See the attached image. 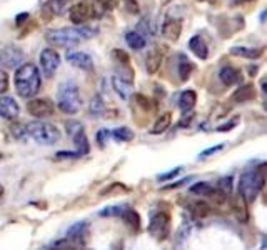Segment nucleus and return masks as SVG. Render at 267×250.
<instances>
[{
  "label": "nucleus",
  "instance_id": "f257e3e1",
  "mask_svg": "<svg viewBox=\"0 0 267 250\" xmlns=\"http://www.w3.org/2000/svg\"><path fill=\"white\" fill-rule=\"evenodd\" d=\"M99 33L95 27L89 25H77L67 28H52L45 33L47 42L57 47H74L84 40H90Z\"/></svg>",
  "mask_w": 267,
  "mask_h": 250
},
{
  "label": "nucleus",
  "instance_id": "f03ea898",
  "mask_svg": "<svg viewBox=\"0 0 267 250\" xmlns=\"http://www.w3.org/2000/svg\"><path fill=\"white\" fill-rule=\"evenodd\" d=\"M13 82H15L17 94L20 97L23 99L35 97L42 87V77L39 67H35L33 64H22L20 67H17Z\"/></svg>",
  "mask_w": 267,
  "mask_h": 250
},
{
  "label": "nucleus",
  "instance_id": "7ed1b4c3",
  "mask_svg": "<svg viewBox=\"0 0 267 250\" xmlns=\"http://www.w3.org/2000/svg\"><path fill=\"white\" fill-rule=\"evenodd\" d=\"M57 107L67 115L77 114L80 107H82V97H80V90L77 84L67 80L59 87V94H57Z\"/></svg>",
  "mask_w": 267,
  "mask_h": 250
},
{
  "label": "nucleus",
  "instance_id": "20e7f679",
  "mask_svg": "<svg viewBox=\"0 0 267 250\" xmlns=\"http://www.w3.org/2000/svg\"><path fill=\"white\" fill-rule=\"evenodd\" d=\"M27 127L28 137H32L33 140L40 145H54V143L60 138V130L55 127L54 124L49 122H30Z\"/></svg>",
  "mask_w": 267,
  "mask_h": 250
},
{
  "label": "nucleus",
  "instance_id": "39448f33",
  "mask_svg": "<svg viewBox=\"0 0 267 250\" xmlns=\"http://www.w3.org/2000/svg\"><path fill=\"white\" fill-rule=\"evenodd\" d=\"M264 187V177L259 172H244L239 180V195L246 202H254Z\"/></svg>",
  "mask_w": 267,
  "mask_h": 250
},
{
  "label": "nucleus",
  "instance_id": "423d86ee",
  "mask_svg": "<svg viewBox=\"0 0 267 250\" xmlns=\"http://www.w3.org/2000/svg\"><path fill=\"white\" fill-rule=\"evenodd\" d=\"M149 232L157 240H165L170 232V215L165 212H157L152 215L149 224Z\"/></svg>",
  "mask_w": 267,
  "mask_h": 250
},
{
  "label": "nucleus",
  "instance_id": "0eeeda50",
  "mask_svg": "<svg viewBox=\"0 0 267 250\" xmlns=\"http://www.w3.org/2000/svg\"><path fill=\"white\" fill-rule=\"evenodd\" d=\"M92 17H95L92 0H84V2L75 3V5L70 7V10H69V18L74 25H84V23L89 22Z\"/></svg>",
  "mask_w": 267,
  "mask_h": 250
},
{
  "label": "nucleus",
  "instance_id": "6e6552de",
  "mask_svg": "<svg viewBox=\"0 0 267 250\" xmlns=\"http://www.w3.org/2000/svg\"><path fill=\"white\" fill-rule=\"evenodd\" d=\"M23 50L17 45H5L2 50H0V64H2L5 69H17V67L22 65L23 62Z\"/></svg>",
  "mask_w": 267,
  "mask_h": 250
},
{
  "label": "nucleus",
  "instance_id": "1a4fd4ad",
  "mask_svg": "<svg viewBox=\"0 0 267 250\" xmlns=\"http://www.w3.org/2000/svg\"><path fill=\"white\" fill-rule=\"evenodd\" d=\"M27 112L35 119H45L54 114V104L49 99H35L28 100L27 104Z\"/></svg>",
  "mask_w": 267,
  "mask_h": 250
},
{
  "label": "nucleus",
  "instance_id": "9d476101",
  "mask_svg": "<svg viewBox=\"0 0 267 250\" xmlns=\"http://www.w3.org/2000/svg\"><path fill=\"white\" fill-rule=\"evenodd\" d=\"M40 65L47 77H54L60 67V55L54 49H44L40 54Z\"/></svg>",
  "mask_w": 267,
  "mask_h": 250
},
{
  "label": "nucleus",
  "instance_id": "9b49d317",
  "mask_svg": "<svg viewBox=\"0 0 267 250\" xmlns=\"http://www.w3.org/2000/svg\"><path fill=\"white\" fill-rule=\"evenodd\" d=\"M65 60L70 65L77 67L80 70H92L94 69V60L92 57L85 52H77V50H69L65 54Z\"/></svg>",
  "mask_w": 267,
  "mask_h": 250
},
{
  "label": "nucleus",
  "instance_id": "f8f14e48",
  "mask_svg": "<svg viewBox=\"0 0 267 250\" xmlns=\"http://www.w3.org/2000/svg\"><path fill=\"white\" fill-rule=\"evenodd\" d=\"M20 114L17 100L10 95H0V117L5 120H15Z\"/></svg>",
  "mask_w": 267,
  "mask_h": 250
},
{
  "label": "nucleus",
  "instance_id": "ddd939ff",
  "mask_svg": "<svg viewBox=\"0 0 267 250\" xmlns=\"http://www.w3.org/2000/svg\"><path fill=\"white\" fill-rule=\"evenodd\" d=\"M180 33H182V20L180 18H167L164 25H162V35L167 40L177 42Z\"/></svg>",
  "mask_w": 267,
  "mask_h": 250
},
{
  "label": "nucleus",
  "instance_id": "4468645a",
  "mask_svg": "<svg viewBox=\"0 0 267 250\" xmlns=\"http://www.w3.org/2000/svg\"><path fill=\"white\" fill-rule=\"evenodd\" d=\"M131 82L124 79L122 75H114L112 77V87L114 90H116V94L121 97L122 100H127L129 97H131Z\"/></svg>",
  "mask_w": 267,
  "mask_h": 250
},
{
  "label": "nucleus",
  "instance_id": "2eb2a0df",
  "mask_svg": "<svg viewBox=\"0 0 267 250\" xmlns=\"http://www.w3.org/2000/svg\"><path fill=\"white\" fill-rule=\"evenodd\" d=\"M162 64V50L160 49H152L149 50V54L145 57V70L147 74H155L157 70L160 69Z\"/></svg>",
  "mask_w": 267,
  "mask_h": 250
},
{
  "label": "nucleus",
  "instance_id": "dca6fc26",
  "mask_svg": "<svg viewBox=\"0 0 267 250\" xmlns=\"http://www.w3.org/2000/svg\"><path fill=\"white\" fill-rule=\"evenodd\" d=\"M69 0H49L47 3H44V17L52 18V15H60L62 12L65 10Z\"/></svg>",
  "mask_w": 267,
  "mask_h": 250
},
{
  "label": "nucleus",
  "instance_id": "f3484780",
  "mask_svg": "<svg viewBox=\"0 0 267 250\" xmlns=\"http://www.w3.org/2000/svg\"><path fill=\"white\" fill-rule=\"evenodd\" d=\"M189 49L192 50L200 60H206L209 57V49H207L206 42H204L199 35H195L189 40Z\"/></svg>",
  "mask_w": 267,
  "mask_h": 250
},
{
  "label": "nucleus",
  "instance_id": "a211bd4d",
  "mask_svg": "<svg viewBox=\"0 0 267 250\" xmlns=\"http://www.w3.org/2000/svg\"><path fill=\"white\" fill-rule=\"evenodd\" d=\"M195 102H197V94L194 90H184L179 97V107L182 112H190L195 107Z\"/></svg>",
  "mask_w": 267,
  "mask_h": 250
},
{
  "label": "nucleus",
  "instance_id": "6ab92c4d",
  "mask_svg": "<svg viewBox=\"0 0 267 250\" xmlns=\"http://www.w3.org/2000/svg\"><path fill=\"white\" fill-rule=\"evenodd\" d=\"M219 79H221L224 85L231 87V85L237 84V82L241 80V74L234 69V67H224V69H221V72H219Z\"/></svg>",
  "mask_w": 267,
  "mask_h": 250
},
{
  "label": "nucleus",
  "instance_id": "aec40b11",
  "mask_svg": "<svg viewBox=\"0 0 267 250\" xmlns=\"http://www.w3.org/2000/svg\"><path fill=\"white\" fill-rule=\"evenodd\" d=\"M72 140H74V145H75V152H77L80 157L87 155V153L90 152V143L87 140V135H85V130H80L79 133H75V135L72 137Z\"/></svg>",
  "mask_w": 267,
  "mask_h": 250
},
{
  "label": "nucleus",
  "instance_id": "412c9836",
  "mask_svg": "<svg viewBox=\"0 0 267 250\" xmlns=\"http://www.w3.org/2000/svg\"><path fill=\"white\" fill-rule=\"evenodd\" d=\"M126 42L127 45L134 50H142L147 45V38L139 32H127L126 33Z\"/></svg>",
  "mask_w": 267,
  "mask_h": 250
},
{
  "label": "nucleus",
  "instance_id": "4be33fe9",
  "mask_svg": "<svg viewBox=\"0 0 267 250\" xmlns=\"http://www.w3.org/2000/svg\"><path fill=\"white\" fill-rule=\"evenodd\" d=\"M256 97V89L252 84H246L242 85V87H239L236 90V94L232 95V99L236 100V102H247V100H252Z\"/></svg>",
  "mask_w": 267,
  "mask_h": 250
},
{
  "label": "nucleus",
  "instance_id": "5701e85b",
  "mask_svg": "<svg viewBox=\"0 0 267 250\" xmlns=\"http://www.w3.org/2000/svg\"><path fill=\"white\" fill-rule=\"evenodd\" d=\"M122 215V219H124V222H126V225H129L134 232H137V230L140 229V215L135 212L134 209H124V212L121 214Z\"/></svg>",
  "mask_w": 267,
  "mask_h": 250
},
{
  "label": "nucleus",
  "instance_id": "b1692460",
  "mask_svg": "<svg viewBox=\"0 0 267 250\" xmlns=\"http://www.w3.org/2000/svg\"><path fill=\"white\" fill-rule=\"evenodd\" d=\"M170 124H172V115H170V112L162 114L160 117L155 120V124H154V127H152L150 133H154V135H160V133H164L167 128L170 127Z\"/></svg>",
  "mask_w": 267,
  "mask_h": 250
},
{
  "label": "nucleus",
  "instance_id": "393cba45",
  "mask_svg": "<svg viewBox=\"0 0 267 250\" xmlns=\"http://www.w3.org/2000/svg\"><path fill=\"white\" fill-rule=\"evenodd\" d=\"M262 52H264V49H247V47H232L231 49L232 55L246 57V59H259Z\"/></svg>",
  "mask_w": 267,
  "mask_h": 250
},
{
  "label": "nucleus",
  "instance_id": "a878e982",
  "mask_svg": "<svg viewBox=\"0 0 267 250\" xmlns=\"http://www.w3.org/2000/svg\"><path fill=\"white\" fill-rule=\"evenodd\" d=\"M92 7H94V15L102 17L114 8V0H92Z\"/></svg>",
  "mask_w": 267,
  "mask_h": 250
},
{
  "label": "nucleus",
  "instance_id": "bb28decb",
  "mask_svg": "<svg viewBox=\"0 0 267 250\" xmlns=\"http://www.w3.org/2000/svg\"><path fill=\"white\" fill-rule=\"evenodd\" d=\"M106 110V104H104V99L102 95H94V99L90 100V105H89V112L92 117H99V115L104 114Z\"/></svg>",
  "mask_w": 267,
  "mask_h": 250
},
{
  "label": "nucleus",
  "instance_id": "cd10ccee",
  "mask_svg": "<svg viewBox=\"0 0 267 250\" xmlns=\"http://www.w3.org/2000/svg\"><path fill=\"white\" fill-rule=\"evenodd\" d=\"M111 137L116 138V140H119V142H131L134 138V132L127 127H119V128H116V130L111 132Z\"/></svg>",
  "mask_w": 267,
  "mask_h": 250
},
{
  "label": "nucleus",
  "instance_id": "c85d7f7f",
  "mask_svg": "<svg viewBox=\"0 0 267 250\" xmlns=\"http://www.w3.org/2000/svg\"><path fill=\"white\" fill-rule=\"evenodd\" d=\"M247 202L242 199V197L239 195V199H236V202H234V212H236L237 219L241 220V222H246L247 220V207H246Z\"/></svg>",
  "mask_w": 267,
  "mask_h": 250
},
{
  "label": "nucleus",
  "instance_id": "c756f323",
  "mask_svg": "<svg viewBox=\"0 0 267 250\" xmlns=\"http://www.w3.org/2000/svg\"><path fill=\"white\" fill-rule=\"evenodd\" d=\"M190 212H192L195 217H207V215L211 214V207H209V204H206V202L199 200L190 207Z\"/></svg>",
  "mask_w": 267,
  "mask_h": 250
},
{
  "label": "nucleus",
  "instance_id": "7c9ffc66",
  "mask_svg": "<svg viewBox=\"0 0 267 250\" xmlns=\"http://www.w3.org/2000/svg\"><path fill=\"white\" fill-rule=\"evenodd\" d=\"M192 70H194V65L190 64V62L185 59V57H182L180 59V64H179V77H180V80L185 82L190 77V74H192Z\"/></svg>",
  "mask_w": 267,
  "mask_h": 250
},
{
  "label": "nucleus",
  "instance_id": "2f4dec72",
  "mask_svg": "<svg viewBox=\"0 0 267 250\" xmlns=\"http://www.w3.org/2000/svg\"><path fill=\"white\" fill-rule=\"evenodd\" d=\"M214 187H211L207 184V182H199V184H194L190 187V192H194V194L197 195H204V197H209L212 194Z\"/></svg>",
  "mask_w": 267,
  "mask_h": 250
},
{
  "label": "nucleus",
  "instance_id": "473e14b6",
  "mask_svg": "<svg viewBox=\"0 0 267 250\" xmlns=\"http://www.w3.org/2000/svg\"><path fill=\"white\" fill-rule=\"evenodd\" d=\"M85 230H87V227H85V222H79L72 225V229L69 230V234H67V237L69 239H82L85 235Z\"/></svg>",
  "mask_w": 267,
  "mask_h": 250
},
{
  "label": "nucleus",
  "instance_id": "72a5a7b5",
  "mask_svg": "<svg viewBox=\"0 0 267 250\" xmlns=\"http://www.w3.org/2000/svg\"><path fill=\"white\" fill-rule=\"evenodd\" d=\"M80 130H84V125L82 122H79V120H69V122L65 124V132L69 133L70 138H72L75 133H79Z\"/></svg>",
  "mask_w": 267,
  "mask_h": 250
},
{
  "label": "nucleus",
  "instance_id": "f704fd0d",
  "mask_svg": "<svg viewBox=\"0 0 267 250\" xmlns=\"http://www.w3.org/2000/svg\"><path fill=\"white\" fill-rule=\"evenodd\" d=\"M137 27H139V30H137V32L142 33V35H144L145 38L154 35V28H152L149 18H142V20L139 22V25H137Z\"/></svg>",
  "mask_w": 267,
  "mask_h": 250
},
{
  "label": "nucleus",
  "instance_id": "c9c22d12",
  "mask_svg": "<svg viewBox=\"0 0 267 250\" xmlns=\"http://www.w3.org/2000/svg\"><path fill=\"white\" fill-rule=\"evenodd\" d=\"M8 85H10V79H8V72L0 67V95L7 94Z\"/></svg>",
  "mask_w": 267,
  "mask_h": 250
},
{
  "label": "nucleus",
  "instance_id": "e433bc0d",
  "mask_svg": "<svg viewBox=\"0 0 267 250\" xmlns=\"http://www.w3.org/2000/svg\"><path fill=\"white\" fill-rule=\"evenodd\" d=\"M124 209H126V207H122V205H112V207H107V209L100 210L99 215H100V217H111V215H121V214L124 212Z\"/></svg>",
  "mask_w": 267,
  "mask_h": 250
},
{
  "label": "nucleus",
  "instance_id": "4c0bfd02",
  "mask_svg": "<svg viewBox=\"0 0 267 250\" xmlns=\"http://www.w3.org/2000/svg\"><path fill=\"white\" fill-rule=\"evenodd\" d=\"M12 135L17 138V140H25V138L28 137L27 133V127H23L22 124H15L12 127Z\"/></svg>",
  "mask_w": 267,
  "mask_h": 250
},
{
  "label": "nucleus",
  "instance_id": "58836bf2",
  "mask_svg": "<svg viewBox=\"0 0 267 250\" xmlns=\"http://www.w3.org/2000/svg\"><path fill=\"white\" fill-rule=\"evenodd\" d=\"M112 54H114V57H116L117 62H119V64H121V65H124V67H131V57H129V54H126V52L121 50V49L114 50Z\"/></svg>",
  "mask_w": 267,
  "mask_h": 250
},
{
  "label": "nucleus",
  "instance_id": "ea45409f",
  "mask_svg": "<svg viewBox=\"0 0 267 250\" xmlns=\"http://www.w3.org/2000/svg\"><path fill=\"white\" fill-rule=\"evenodd\" d=\"M49 250H75V247L69 242V240H59V242L52 244Z\"/></svg>",
  "mask_w": 267,
  "mask_h": 250
},
{
  "label": "nucleus",
  "instance_id": "a19ab883",
  "mask_svg": "<svg viewBox=\"0 0 267 250\" xmlns=\"http://www.w3.org/2000/svg\"><path fill=\"white\" fill-rule=\"evenodd\" d=\"M109 138H111V132H109L107 128H102V130L97 132V143L100 145V148H104L107 145Z\"/></svg>",
  "mask_w": 267,
  "mask_h": 250
},
{
  "label": "nucleus",
  "instance_id": "79ce46f5",
  "mask_svg": "<svg viewBox=\"0 0 267 250\" xmlns=\"http://www.w3.org/2000/svg\"><path fill=\"white\" fill-rule=\"evenodd\" d=\"M219 190L224 192V194H229L232 190V177H224V179L219 180Z\"/></svg>",
  "mask_w": 267,
  "mask_h": 250
},
{
  "label": "nucleus",
  "instance_id": "37998d69",
  "mask_svg": "<svg viewBox=\"0 0 267 250\" xmlns=\"http://www.w3.org/2000/svg\"><path fill=\"white\" fill-rule=\"evenodd\" d=\"M124 3H126V8L129 13H132V15L139 13V3H137L135 0H124Z\"/></svg>",
  "mask_w": 267,
  "mask_h": 250
},
{
  "label": "nucleus",
  "instance_id": "c03bdc74",
  "mask_svg": "<svg viewBox=\"0 0 267 250\" xmlns=\"http://www.w3.org/2000/svg\"><path fill=\"white\" fill-rule=\"evenodd\" d=\"M135 102L140 105L142 109H145V110H149L150 109V100L144 97L142 94H135Z\"/></svg>",
  "mask_w": 267,
  "mask_h": 250
},
{
  "label": "nucleus",
  "instance_id": "a18cd8bd",
  "mask_svg": "<svg viewBox=\"0 0 267 250\" xmlns=\"http://www.w3.org/2000/svg\"><path fill=\"white\" fill-rule=\"evenodd\" d=\"M180 170H182V169H180V167H177V169H174V170L167 172V174H164V175H159V180H160V182H164V180H169V179H172V177H175V175H177Z\"/></svg>",
  "mask_w": 267,
  "mask_h": 250
},
{
  "label": "nucleus",
  "instance_id": "49530a36",
  "mask_svg": "<svg viewBox=\"0 0 267 250\" xmlns=\"http://www.w3.org/2000/svg\"><path fill=\"white\" fill-rule=\"evenodd\" d=\"M55 157L57 158H79L80 155L77 152H57Z\"/></svg>",
  "mask_w": 267,
  "mask_h": 250
},
{
  "label": "nucleus",
  "instance_id": "de8ad7c7",
  "mask_svg": "<svg viewBox=\"0 0 267 250\" xmlns=\"http://www.w3.org/2000/svg\"><path fill=\"white\" fill-rule=\"evenodd\" d=\"M222 143H219V145H216V147H212V148H207V150H204L202 153H200V157H207V155H212V153H216V152H219V150H222Z\"/></svg>",
  "mask_w": 267,
  "mask_h": 250
},
{
  "label": "nucleus",
  "instance_id": "09e8293b",
  "mask_svg": "<svg viewBox=\"0 0 267 250\" xmlns=\"http://www.w3.org/2000/svg\"><path fill=\"white\" fill-rule=\"evenodd\" d=\"M28 18V13L27 12H22V13H18L17 18H15V23H17V27H20L23 22H25Z\"/></svg>",
  "mask_w": 267,
  "mask_h": 250
},
{
  "label": "nucleus",
  "instance_id": "8fccbe9b",
  "mask_svg": "<svg viewBox=\"0 0 267 250\" xmlns=\"http://www.w3.org/2000/svg\"><path fill=\"white\" fill-rule=\"evenodd\" d=\"M189 180H190V177H187V179H182V180H179V182H175V184H170V185H167V187H164V189H177V187L184 185V184H187Z\"/></svg>",
  "mask_w": 267,
  "mask_h": 250
},
{
  "label": "nucleus",
  "instance_id": "3c124183",
  "mask_svg": "<svg viewBox=\"0 0 267 250\" xmlns=\"http://www.w3.org/2000/svg\"><path fill=\"white\" fill-rule=\"evenodd\" d=\"M257 172H259L262 177L267 175V162H266V163H261V165L257 167Z\"/></svg>",
  "mask_w": 267,
  "mask_h": 250
},
{
  "label": "nucleus",
  "instance_id": "603ef678",
  "mask_svg": "<svg viewBox=\"0 0 267 250\" xmlns=\"http://www.w3.org/2000/svg\"><path fill=\"white\" fill-rule=\"evenodd\" d=\"M192 117H194V115H189V117H184V119H182V122H180L179 125H180V127H187V125H190V120H192Z\"/></svg>",
  "mask_w": 267,
  "mask_h": 250
},
{
  "label": "nucleus",
  "instance_id": "864d4df0",
  "mask_svg": "<svg viewBox=\"0 0 267 250\" xmlns=\"http://www.w3.org/2000/svg\"><path fill=\"white\" fill-rule=\"evenodd\" d=\"M3 195H5V189H3V185H0V204L3 200Z\"/></svg>",
  "mask_w": 267,
  "mask_h": 250
},
{
  "label": "nucleus",
  "instance_id": "5fc2aeb1",
  "mask_svg": "<svg viewBox=\"0 0 267 250\" xmlns=\"http://www.w3.org/2000/svg\"><path fill=\"white\" fill-rule=\"evenodd\" d=\"M262 90H264L266 95H267V79H266V80H262Z\"/></svg>",
  "mask_w": 267,
  "mask_h": 250
},
{
  "label": "nucleus",
  "instance_id": "6e6d98bb",
  "mask_svg": "<svg viewBox=\"0 0 267 250\" xmlns=\"http://www.w3.org/2000/svg\"><path fill=\"white\" fill-rule=\"evenodd\" d=\"M266 112H267V105H266Z\"/></svg>",
  "mask_w": 267,
  "mask_h": 250
}]
</instances>
